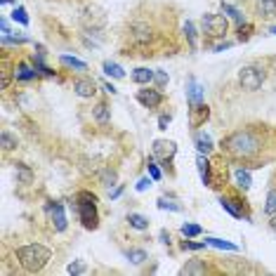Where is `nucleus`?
<instances>
[{
  "mask_svg": "<svg viewBox=\"0 0 276 276\" xmlns=\"http://www.w3.org/2000/svg\"><path fill=\"white\" fill-rule=\"evenodd\" d=\"M222 149L234 158H253L262 149V142L255 130H236L222 139Z\"/></svg>",
  "mask_w": 276,
  "mask_h": 276,
  "instance_id": "nucleus-1",
  "label": "nucleus"
},
{
  "mask_svg": "<svg viewBox=\"0 0 276 276\" xmlns=\"http://www.w3.org/2000/svg\"><path fill=\"white\" fill-rule=\"evenodd\" d=\"M50 257H52V253L40 243H29L17 248V260L26 271H40L50 262Z\"/></svg>",
  "mask_w": 276,
  "mask_h": 276,
  "instance_id": "nucleus-2",
  "label": "nucleus"
},
{
  "mask_svg": "<svg viewBox=\"0 0 276 276\" xmlns=\"http://www.w3.org/2000/svg\"><path fill=\"white\" fill-rule=\"evenodd\" d=\"M76 210L80 217V224L85 229H97V196L90 192H80L76 196Z\"/></svg>",
  "mask_w": 276,
  "mask_h": 276,
  "instance_id": "nucleus-3",
  "label": "nucleus"
},
{
  "mask_svg": "<svg viewBox=\"0 0 276 276\" xmlns=\"http://www.w3.org/2000/svg\"><path fill=\"white\" fill-rule=\"evenodd\" d=\"M201 26H203V33L208 38H224L227 31H229V22L224 15H203L201 17Z\"/></svg>",
  "mask_w": 276,
  "mask_h": 276,
  "instance_id": "nucleus-4",
  "label": "nucleus"
},
{
  "mask_svg": "<svg viewBox=\"0 0 276 276\" xmlns=\"http://www.w3.org/2000/svg\"><path fill=\"white\" fill-rule=\"evenodd\" d=\"M238 83L248 92L260 90L262 83H264V71L260 66H243V69L238 71Z\"/></svg>",
  "mask_w": 276,
  "mask_h": 276,
  "instance_id": "nucleus-5",
  "label": "nucleus"
},
{
  "mask_svg": "<svg viewBox=\"0 0 276 276\" xmlns=\"http://www.w3.org/2000/svg\"><path fill=\"white\" fill-rule=\"evenodd\" d=\"M128 38H130L132 45H144V43H149V38H151V29H149V24L135 22L130 26V31H128Z\"/></svg>",
  "mask_w": 276,
  "mask_h": 276,
  "instance_id": "nucleus-6",
  "label": "nucleus"
},
{
  "mask_svg": "<svg viewBox=\"0 0 276 276\" xmlns=\"http://www.w3.org/2000/svg\"><path fill=\"white\" fill-rule=\"evenodd\" d=\"M137 102L144 109H156L163 104V95L161 90H153V87H144V90L137 92Z\"/></svg>",
  "mask_w": 276,
  "mask_h": 276,
  "instance_id": "nucleus-7",
  "label": "nucleus"
},
{
  "mask_svg": "<svg viewBox=\"0 0 276 276\" xmlns=\"http://www.w3.org/2000/svg\"><path fill=\"white\" fill-rule=\"evenodd\" d=\"M175 151H177L175 142H168V139H156V142H153V156L161 158L163 163H168L170 158L175 156Z\"/></svg>",
  "mask_w": 276,
  "mask_h": 276,
  "instance_id": "nucleus-8",
  "label": "nucleus"
},
{
  "mask_svg": "<svg viewBox=\"0 0 276 276\" xmlns=\"http://www.w3.org/2000/svg\"><path fill=\"white\" fill-rule=\"evenodd\" d=\"M47 215H50V220H52L54 229L57 231H64L66 229V215H64V208L61 203H47Z\"/></svg>",
  "mask_w": 276,
  "mask_h": 276,
  "instance_id": "nucleus-9",
  "label": "nucleus"
},
{
  "mask_svg": "<svg viewBox=\"0 0 276 276\" xmlns=\"http://www.w3.org/2000/svg\"><path fill=\"white\" fill-rule=\"evenodd\" d=\"M73 90H76L78 97H92L95 92H97V83L87 76H78L73 80Z\"/></svg>",
  "mask_w": 276,
  "mask_h": 276,
  "instance_id": "nucleus-10",
  "label": "nucleus"
},
{
  "mask_svg": "<svg viewBox=\"0 0 276 276\" xmlns=\"http://www.w3.org/2000/svg\"><path fill=\"white\" fill-rule=\"evenodd\" d=\"M196 168H199L201 182L206 184V187H213V165H210L206 153H199V158H196Z\"/></svg>",
  "mask_w": 276,
  "mask_h": 276,
  "instance_id": "nucleus-11",
  "label": "nucleus"
},
{
  "mask_svg": "<svg viewBox=\"0 0 276 276\" xmlns=\"http://www.w3.org/2000/svg\"><path fill=\"white\" fill-rule=\"evenodd\" d=\"M187 97H189V109H196L203 104V87L196 80H189L187 85Z\"/></svg>",
  "mask_w": 276,
  "mask_h": 276,
  "instance_id": "nucleus-12",
  "label": "nucleus"
},
{
  "mask_svg": "<svg viewBox=\"0 0 276 276\" xmlns=\"http://www.w3.org/2000/svg\"><path fill=\"white\" fill-rule=\"evenodd\" d=\"M194 144H196L199 153H206V156L215 149V146H213V139H210V135H206V132H199V135L194 137Z\"/></svg>",
  "mask_w": 276,
  "mask_h": 276,
  "instance_id": "nucleus-13",
  "label": "nucleus"
},
{
  "mask_svg": "<svg viewBox=\"0 0 276 276\" xmlns=\"http://www.w3.org/2000/svg\"><path fill=\"white\" fill-rule=\"evenodd\" d=\"M92 116H95V121L100 123V125H107V123L111 121V109H109L104 102H100L97 107L92 109Z\"/></svg>",
  "mask_w": 276,
  "mask_h": 276,
  "instance_id": "nucleus-14",
  "label": "nucleus"
},
{
  "mask_svg": "<svg viewBox=\"0 0 276 276\" xmlns=\"http://www.w3.org/2000/svg\"><path fill=\"white\" fill-rule=\"evenodd\" d=\"M153 73H156V71L139 66V69H135V73H132V80H135L137 85H149L153 80Z\"/></svg>",
  "mask_w": 276,
  "mask_h": 276,
  "instance_id": "nucleus-15",
  "label": "nucleus"
},
{
  "mask_svg": "<svg viewBox=\"0 0 276 276\" xmlns=\"http://www.w3.org/2000/svg\"><path fill=\"white\" fill-rule=\"evenodd\" d=\"M257 12H260L264 19L276 17V0H260V3H257Z\"/></svg>",
  "mask_w": 276,
  "mask_h": 276,
  "instance_id": "nucleus-16",
  "label": "nucleus"
},
{
  "mask_svg": "<svg viewBox=\"0 0 276 276\" xmlns=\"http://www.w3.org/2000/svg\"><path fill=\"white\" fill-rule=\"evenodd\" d=\"M15 78L17 80H33V78H36V71H31L29 64L19 61V64H17V71H15Z\"/></svg>",
  "mask_w": 276,
  "mask_h": 276,
  "instance_id": "nucleus-17",
  "label": "nucleus"
},
{
  "mask_svg": "<svg viewBox=\"0 0 276 276\" xmlns=\"http://www.w3.org/2000/svg\"><path fill=\"white\" fill-rule=\"evenodd\" d=\"M128 222H130V227H132V229H139V231L149 229V220H146L144 215L130 213V215H128Z\"/></svg>",
  "mask_w": 276,
  "mask_h": 276,
  "instance_id": "nucleus-18",
  "label": "nucleus"
},
{
  "mask_svg": "<svg viewBox=\"0 0 276 276\" xmlns=\"http://www.w3.org/2000/svg\"><path fill=\"white\" fill-rule=\"evenodd\" d=\"M234 177H236V184L241 187V189H250L253 179H250V172H248V170L236 168V170H234Z\"/></svg>",
  "mask_w": 276,
  "mask_h": 276,
  "instance_id": "nucleus-19",
  "label": "nucleus"
},
{
  "mask_svg": "<svg viewBox=\"0 0 276 276\" xmlns=\"http://www.w3.org/2000/svg\"><path fill=\"white\" fill-rule=\"evenodd\" d=\"M59 61L64 66H71V69H76V71H87V64H85V61L76 59V57H69V54H61Z\"/></svg>",
  "mask_w": 276,
  "mask_h": 276,
  "instance_id": "nucleus-20",
  "label": "nucleus"
},
{
  "mask_svg": "<svg viewBox=\"0 0 276 276\" xmlns=\"http://www.w3.org/2000/svg\"><path fill=\"white\" fill-rule=\"evenodd\" d=\"M102 69H104V73L111 76V78H125V71H123L118 64H114V61H104V66H102Z\"/></svg>",
  "mask_w": 276,
  "mask_h": 276,
  "instance_id": "nucleus-21",
  "label": "nucleus"
},
{
  "mask_svg": "<svg viewBox=\"0 0 276 276\" xmlns=\"http://www.w3.org/2000/svg\"><path fill=\"white\" fill-rule=\"evenodd\" d=\"M264 215L267 217H276V189L267 194V203H264Z\"/></svg>",
  "mask_w": 276,
  "mask_h": 276,
  "instance_id": "nucleus-22",
  "label": "nucleus"
},
{
  "mask_svg": "<svg viewBox=\"0 0 276 276\" xmlns=\"http://www.w3.org/2000/svg\"><path fill=\"white\" fill-rule=\"evenodd\" d=\"M206 245H213V248H220V250H238L234 243H227L222 238H213V236L206 238Z\"/></svg>",
  "mask_w": 276,
  "mask_h": 276,
  "instance_id": "nucleus-23",
  "label": "nucleus"
},
{
  "mask_svg": "<svg viewBox=\"0 0 276 276\" xmlns=\"http://www.w3.org/2000/svg\"><path fill=\"white\" fill-rule=\"evenodd\" d=\"M220 203H222V208L224 210H227V213L229 215H234V217H243V210H241V208H236L234 206V203H236V201H231V199H220Z\"/></svg>",
  "mask_w": 276,
  "mask_h": 276,
  "instance_id": "nucleus-24",
  "label": "nucleus"
},
{
  "mask_svg": "<svg viewBox=\"0 0 276 276\" xmlns=\"http://www.w3.org/2000/svg\"><path fill=\"white\" fill-rule=\"evenodd\" d=\"M100 182H102V187H107V189H111L116 184V170L114 168H107L104 172L100 175Z\"/></svg>",
  "mask_w": 276,
  "mask_h": 276,
  "instance_id": "nucleus-25",
  "label": "nucleus"
},
{
  "mask_svg": "<svg viewBox=\"0 0 276 276\" xmlns=\"http://www.w3.org/2000/svg\"><path fill=\"white\" fill-rule=\"evenodd\" d=\"M184 36H187V40H189V47H192V50H196V29H194L192 22L184 24Z\"/></svg>",
  "mask_w": 276,
  "mask_h": 276,
  "instance_id": "nucleus-26",
  "label": "nucleus"
},
{
  "mask_svg": "<svg viewBox=\"0 0 276 276\" xmlns=\"http://www.w3.org/2000/svg\"><path fill=\"white\" fill-rule=\"evenodd\" d=\"M182 274H206V267H203L199 260H192L187 267L182 269Z\"/></svg>",
  "mask_w": 276,
  "mask_h": 276,
  "instance_id": "nucleus-27",
  "label": "nucleus"
},
{
  "mask_svg": "<svg viewBox=\"0 0 276 276\" xmlns=\"http://www.w3.org/2000/svg\"><path fill=\"white\" fill-rule=\"evenodd\" d=\"M222 12L224 15H229L234 22H238V24H243V15L238 12L236 8H231V5H227V3H222Z\"/></svg>",
  "mask_w": 276,
  "mask_h": 276,
  "instance_id": "nucleus-28",
  "label": "nucleus"
},
{
  "mask_svg": "<svg viewBox=\"0 0 276 276\" xmlns=\"http://www.w3.org/2000/svg\"><path fill=\"white\" fill-rule=\"evenodd\" d=\"M179 231H182V236H187V238L201 236V227H199V224H184Z\"/></svg>",
  "mask_w": 276,
  "mask_h": 276,
  "instance_id": "nucleus-29",
  "label": "nucleus"
},
{
  "mask_svg": "<svg viewBox=\"0 0 276 276\" xmlns=\"http://www.w3.org/2000/svg\"><path fill=\"white\" fill-rule=\"evenodd\" d=\"M156 203H158L161 210H172V213H179V210H182V206H177V203H172V201H168V199H158Z\"/></svg>",
  "mask_w": 276,
  "mask_h": 276,
  "instance_id": "nucleus-30",
  "label": "nucleus"
},
{
  "mask_svg": "<svg viewBox=\"0 0 276 276\" xmlns=\"http://www.w3.org/2000/svg\"><path fill=\"white\" fill-rule=\"evenodd\" d=\"M17 177H19L24 184H31V179H33V175H31V170L26 168V165H17Z\"/></svg>",
  "mask_w": 276,
  "mask_h": 276,
  "instance_id": "nucleus-31",
  "label": "nucleus"
},
{
  "mask_svg": "<svg viewBox=\"0 0 276 276\" xmlns=\"http://www.w3.org/2000/svg\"><path fill=\"white\" fill-rule=\"evenodd\" d=\"M15 146H17V139L12 137L8 130H3V149H5V151H12Z\"/></svg>",
  "mask_w": 276,
  "mask_h": 276,
  "instance_id": "nucleus-32",
  "label": "nucleus"
},
{
  "mask_svg": "<svg viewBox=\"0 0 276 276\" xmlns=\"http://www.w3.org/2000/svg\"><path fill=\"white\" fill-rule=\"evenodd\" d=\"M12 19L19 24H24V26H29V17H26V10L24 8H15V12H12Z\"/></svg>",
  "mask_w": 276,
  "mask_h": 276,
  "instance_id": "nucleus-33",
  "label": "nucleus"
},
{
  "mask_svg": "<svg viewBox=\"0 0 276 276\" xmlns=\"http://www.w3.org/2000/svg\"><path fill=\"white\" fill-rule=\"evenodd\" d=\"M128 260H130L132 264H142V262L146 260V253L144 250H130V253H128Z\"/></svg>",
  "mask_w": 276,
  "mask_h": 276,
  "instance_id": "nucleus-34",
  "label": "nucleus"
},
{
  "mask_svg": "<svg viewBox=\"0 0 276 276\" xmlns=\"http://www.w3.org/2000/svg\"><path fill=\"white\" fill-rule=\"evenodd\" d=\"M146 168H149V177H153V182H156V179H161V170H158V165L153 163V158H149Z\"/></svg>",
  "mask_w": 276,
  "mask_h": 276,
  "instance_id": "nucleus-35",
  "label": "nucleus"
},
{
  "mask_svg": "<svg viewBox=\"0 0 276 276\" xmlns=\"http://www.w3.org/2000/svg\"><path fill=\"white\" fill-rule=\"evenodd\" d=\"M83 271H85V262L78 260V262H71L69 264V274H83Z\"/></svg>",
  "mask_w": 276,
  "mask_h": 276,
  "instance_id": "nucleus-36",
  "label": "nucleus"
},
{
  "mask_svg": "<svg viewBox=\"0 0 276 276\" xmlns=\"http://www.w3.org/2000/svg\"><path fill=\"white\" fill-rule=\"evenodd\" d=\"M182 248H184V250H203V248H206V241H203V243H192V241H184Z\"/></svg>",
  "mask_w": 276,
  "mask_h": 276,
  "instance_id": "nucleus-37",
  "label": "nucleus"
},
{
  "mask_svg": "<svg viewBox=\"0 0 276 276\" xmlns=\"http://www.w3.org/2000/svg\"><path fill=\"white\" fill-rule=\"evenodd\" d=\"M151 182H153V177H144V179H139V182H137V192H146V189L151 187Z\"/></svg>",
  "mask_w": 276,
  "mask_h": 276,
  "instance_id": "nucleus-38",
  "label": "nucleus"
},
{
  "mask_svg": "<svg viewBox=\"0 0 276 276\" xmlns=\"http://www.w3.org/2000/svg\"><path fill=\"white\" fill-rule=\"evenodd\" d=\"M170 121H172V116H170V114H163L161 118H158V128H161V130H168Z\"/></svg>",
  "mask_w": 276,
  "mask_h": 276,
  "instance_id": "nucleus-39",
  "label": "nucleus"
},
{
  "mask_svg": "<svg viewBox=\"0 0 276 276\" xmlns=\"http://www.w3.org/2000/svg\"><path fill=\"white\" fill-rule=\"evenodd\" d=\"M153 78H156V83H158V87H163V85L168 83V76H165L163 71H156V73H153Z\"/></svg>",
  "mask_w": 276,
  "mask_h": 276,
  "instance_id": "nucleus-40",
  "label": "nucleus"
},
{
  "mask_svg": "<svg viewBox=\"0 0 276 276\" xmlns=\"http://www.w3.org/2000/svg\"><path fill=\"white\" fill-rule=\"evenodd\" d=\"M104 90H107V92H111V95H116V92H118V90H116V87H114V85H111V83H107V85H104Z\"/></svg>",
  "mask_w": 276,
  "mask_h": 276,
  "instance_id": "nucleus-41",
  "label": "nucleus"
},
{
  "mask_svg": "<svg viewBox=\"0 0 276 276\" xmlns=\"http://www.w3.org/2000/svg\"><path fill=\"white\" fill-rule=\"evenodd\" d=\"M121 192H123V187H118L116 192H111V199H118V196H121Z\"/></svg>",
  "mask_w": 276,
  "mask_h": 276,
  "instance_id": "nucleus-42",
  "label": "nucleus"
},
{
  "mask_svg": "<svg viewBox=\"0 0 276 276\" xmlns=\"http://www.w3.org/2000/svg\"><path fill=\"white\" fill-rule=\"evenodd\" d=\"M271 229L276 231V217H271Z\"/></svg>",
  "mask_w": 276,
  "mask_h": 276,
  "instance_id": "nucleus-43",
  "label": "nucleus"
},
{
  "mask_svg": "<svg viewBox=\"0 0 276 276\" xmlns=\"http://www.w3.org/2000/svg\"><path fill=\"white\" fill-rule=\"evenodd\" d=\"M271 33H274V36H276V26H274V29H271Z\"/></svg>",
  "mask_w": 276,
  "mask_h": 276,
  "instance_id": "nucleus-44",
  "label": "nucleus"
}]
</instances>
